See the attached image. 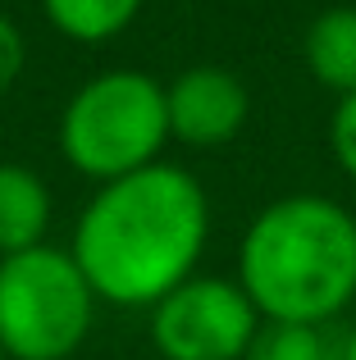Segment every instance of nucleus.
<instances>
[{"label":"nucleus","mask_w":356,"mask_h":360,"mask_svg":"<svg viewBox=\"0 0 356 360\" xmlns=\"http://www.w3.org/2000/svg\"><path fill=\"white\" fill-rule=\"evenodd\" d=\"M51 214L55 201L46 178L27 165L0 160V255L42 246L51 233Z\"/></svg>","instance_id":"obj_7"},{"label":"nucleus","mask_w":356,"mask_h":360,"mask_svg":"<svg viewBox=\"0 0 356 360\" xmlns=\"http://www.w3.org/2000/svg\"><path fill=\"white\" fill-rule=\"evenodd\" d=\"M338 360H356V319H352L348 333H343V342H338Z\"/></svg>","instance_id":"obj_13"},{"label":"nucleus","mask_w":356,"mask_h":360,"mask_svg":"<svg viewBox=\"0 0 356 360\" xmlns=\"http://www.w3.org/2000/svg\"><path fill=\"white\" fill-rule=\"evenodd\" d=\"M306 73L333 96L356 91V5H333L311 18L302 37Z\"/></svg>","instance_id":"obj_8"},{"label":"nucleus","mask_w":356,"mask_h":360,"mask_svg":"<svg viewBox=\"0 0 356 360\" xmlns=\"http://www.w3.org/2000/svg\"><path fill=\"white\" fill-rule=\"evenodd\" d=\"M55 141L69 169H78L96 187L155 165L170 146L165 82L142 69L96 73L64 101Z\"/></svg>","instance_id":"obj_3"},{"label":"nucleus","mask_w":356,"mask_h":360,"mask_svg":"<svg viewBox=\"0 0 356 360\" xmlns=\"http://www.w3.org/2000/svg\"><path fill=\"white\" fill-rule=\"evenodd\" d=\"M210 242V196L183 165H155L101 183L73 224L69 255L96 301L151 310L196 274Z\"/></svg>","instance_id":"obj_1"},{"label":"nucleus","mask_w":356,"mask_h":360,"mask_svg":"<svg viewBox=\"0 0 356 360\" xmlns=\"http://www.w3.org/2000/svg\"><path fill=\"white\" fill-rule=\"evenodd\" d=\"M0 360H9V356H5V347H0Z\"/></svg>","instance_id":"obj_14"},{"label":"nucleus","mask_w":356,"mask_h":360,"mask_svg":"<svg viewBox=\"0 0 356 360\" xmlns=\"http://www.w3.org/2000/svg\"><path fill=\"white\" fill-rule=\"evenodd\" d=\"M96 292L64 246L0 255V347L9 360H69L87 342Z\"/></svg>","instance_id":"obj_4"},{"label":"nucleus","mask_w":356,"mask_h":360,"mask_svg":"<svg viewBox=\"0 0 356 360\" xmlns=\"http://www.w3.org/2000/svg\"><path fill=\"white\" fill-rule=\"evenodd\" d=\"M329 146H333V160H338V169L356 183V91H352V96H338V105H333V119H329Z\"/></svg>","instance_id":"obj_11"},{"label":"nucleus","mask_w":356,"mask_h":360,"mask_svg":"<svg viewBox=\"0 0 356 360\" xmlns=\"http://www.w3.org/2000/svg\"><path fill=\"white\" fill-rule=\"evenodd\" d=\"M242 292L260 319L329 324L356 301V219L320 192L269 201L238 242Z\"/></svg>","instance_id":"obj_2"},{"label":"nucleus","mask_w":356,"mask_h":360,"mask_svg":"<svg viewBox=\"0 0 356 360\" xmlns=\"http://www.w3.org/2000/svg\"><path fill=\"white\" fill-rule=\"evenodd\" d=\"M165 115H170V141L215 150L242 132L251 115V91L224 64H192L174 82H165Z\"/></svg>","instance_id":"obj_6"},{"label":"nucleus","mask_w":356,"mask_h":360,"mask_svg":"<svg viewBox=\"0 0 356 360\" xmlns=\"http://www.w3.org/2000/svg\"><path fill=\"white\" fill-rule=\"evenodd\" d=\"M142 5L146 0H42V14L69 41L101 46L110 37L128 32L133 18L142 14Z\"/></svg>","instance_id":"obj_9"},{"label":"nucleus","mask_w":356,"mask_h":360,"mask_svg":"<svg viewBox=\"0 0 356 360\" xmlns=\"http://www.w3.org/2000/svg\"><path fill=\"white\" fill-rule=\"evenodd\" d=\"M23 69H27V37L18 32L9 14H0V96L23 78Z\"/></svg>","instance_id":"obj_12"},{"label":"nucleus","mask_w":356,"mask_h":360,"mask_svg":"<svg viewBox=\"0 0 356 360\" xmlns=\"http://www.w3.org/2000/svg\"><path fill=\"white\" fill-rule=\"evenodd\" d=\"M242 360H333V347L320 324H293V319H260Z\"/></svg>","instance_id":"obj_10"},{"label":"nucleus","mask_w":356,"mask_h":360,"mask_svg":"<svg viewBox=\"0 0 356 360\" xmlns=\"http://www.w3.org/2000/svg\"><path fill=\"white\" fill-rule=\"evenodd\" d=\"M260 328V310L238 278L192 274L151 306V347L160 360H242Z\"/></svg>","instance_id":"obj_5"}]
</instances>
